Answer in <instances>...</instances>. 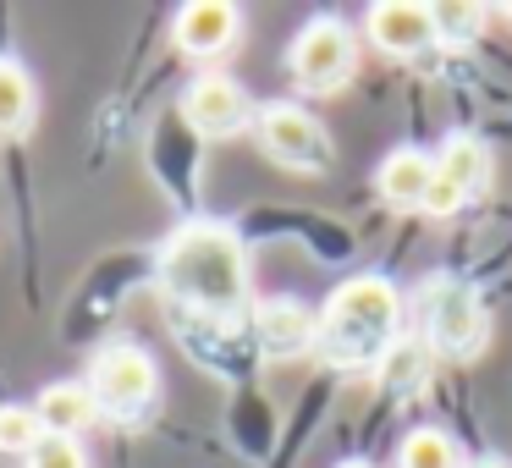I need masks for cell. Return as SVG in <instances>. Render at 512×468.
<instances>
[{
	"label": "cell",
	"instance_id": "cell-1",
	"mask_svg": "<svg viewBox=\"0 0 512 468\" xmlns=\"http://www.w3.org/2000/svg\"><path fill=\"white\" fill-rule=\"evenodd\" d=\"M160 287L171 303L210 320L248 309V248L226 221H182L160 248Z\"/></svg>",
	"mask_w": 512,
	"mask_h": 468
},
{
	"label": "cell",
	"instance_id": "cell-2",
	"mask_svg": "<svg viewBox=\"0 0 512 468\" xmlns=\"http://www.w3.org/2000/svg\"><path fill=\"white\" fill-rule=\"evenodd\" d=\"M397 325H402V292L386 276H353L320 309V358H331L336 369L380 364L386 347L397 342Z\"/></svg>",
	"mask_w": 512,
	"mask_h": 468
},
{
	"label": "cell",
	"instance_id": "cell-3",
	"mask_svg": "<svg viewBox=\"0 0 512 468\" xmlns=\"http://www.w3.org/2000/svg\"><path fill=\"white\" fill-rule=\"evenodd\" d=\"M89 391H94V408L111 413V419H138V413L155 402L160 391V369L144 347L133 342H116L94 358V375H89Z\"/></svg>",
	"mask_w": 512,
	"mask_h": 468
},
{
	"label": "cell",
	"instance_id": "cell-4",
	"mask_svg": "<svg viewBox=\"0 0 512 468\" xmlns=\"http://www.w3.org/2000/svg\"><path fill=\"white\" fill-rule=\"evenodd\" d=\"M353 61H358V45L336 17H314L287 50L292 78H298L309 94H336L347 78H353Z\"/></svg>",
	"mask_w": 512,
	"mask_h": 468
},
{
	"label": "cell",
	"instance_id": "cell-5",
	"mask_svg": "<svg viewBox=\"0 0 512 468\" xmlns=\"http://www.w3.org/2000/svg\"><path fill=\"white\" fill-rule=\"evenodd\" d=\"M254 133H259V149H265L270 160H281V166H292V171H325L331 166V138H325V127L314 122L303 105L270 100L265 111L254 116Z\"/></svg>",
	"mask_w": 512,
	"mask_h": 468
},
{
	"label": "cell",
	"instance_id": "cell-6",
	"mask_svg": "<svg viewBox=\"0 0 512 468\" xmlns=\"http://www.w3.org/2000/svg\"><path fill=\"white\" fill-rule=\"evenodd\" d=\"M430 347L446 358H474L485 347V303L463 281H435L430 298Z\"/></svg>",
	"mask_w": 512,
	"mask_h": 468
},
{
	"label": "cell",
	"instance_id": "cell-7",
	"mask_svg": "<svg viewBox=\"0 0 512 468\" xmlns=\"http://www.w3.org/2000/svg\"><path fill=\"white\" fill-rule=\"evenodd\" d=\"M182 122L199 138H232L254 122V105H248V94L237 89L232 78L210 72V78H193L188 89H182Z\"/></svg>",
	"mask_w": 512,
	"mask_h": 468
},
{
	"label": "cell",
	"instance_id": "cell-8",
	"mask_svg": "<svg viewBox=\"0 0 512 468\" xmlns=\"http://www.w3.org/2000/svg\"><path fill=\"white\" fill-rule=\"evenodd\" d=\"M254 342L270 364H287V358H309L320 353V314L303 309L298 298H270L254 314Z\"/></svg>",
	"mask_w": 512,
	"mask_h": 468
},
{
	"label": "cell",
	"instance_id": "cell-9",
	"mask_svg": "<svg viewBox=\"0 0 512 468\" xmlns=\"http://www.w3.org/2000/svg\"><path fill=\"white\" fill-rule=\"evenodd\" d=\"M237 34H243V17H237V6H226V0H188L177 12V23H171L177 50L193 61L226 56V50L237 45Z\"/></svg>",
	"mask_w": 512,
	"mask_h": 468
},
{
	"label": "cell",
	"instance_id": "cell-10",
	"mask_svg": "<svg viewBox=\"0 0 512 468\" xmlns=\"http://www.w3.org/2000/svg\"><path fill=\"white\" fill-rule=\"evenodd\" d=\"M369 39H375V50L391 56V61L424 56V50L435 45L430 6H413V0H380V6H369Z\"/></svg>",
	"mask_w": 512,
	"mask_h": 468
},
{
	"label": "cell",
	"instance_id": "cell-11",
	"mask_svg": "<svg viewBox=\"0 0 512 468\" xmlns=\"http://www.w3.org/2000/svg\"><path fill=\"white\" fill-rule=\"evenodd\" d=\"M430 182H435V155H424V149H391L375 171V193L391 210H419Z\"/></svg>",
	"mask_w": 512,
	"mask_h": 468
},
{
	"label": "cell",
	"instance_id": "cell-12",
	"mask_svg": "<svg viewBox=\"0 0 512 468\" xmlns=\"http://www.w3.org/2000/svg\"><path fill=\"white\" fill-rule=\"evenodd\" d=\"M34 413H39V424H45V435H72V441H78V430H89L100 408H94L89 386H78V380H56V386L39 391Z\"/></svg>",
	"mask_w": 512,
	"mask_h": 468
},
{
	"label": "cell",
	"instance_id": "cell-13",
	"mask_svg": "<svg viewBox=\"0 0 512 468\" xmlns=\"http://www.w3.org/2000/svg\"><path fill=\"white\" fill-rule=\"evenodd\" d=\"M435 177H446L463 199H474V193H485V182H490V149L479 144L474 133H452L441 149H435Z\"/></svg>",
	"mask_w": 512,
	"mask_h": 468
},
{
	"label": "cell",
	"instance_id": "cell-14",
	"mask_svg": "<svg viewBox=\"0 0 512 468\" xmlns=\"http://www.w3.org/2000/svg\"><path fill=\"white\" fill-rule=\"evenodd\" d=\"M375 369L391 397H413V391L430 386V342H391Z\"/></svg>",
	"mask_w": 512,
	"mask_h": 468
},
{
	"label": "cell",
	"instance_id": "cell-15",
	"mask_svg": "<svg viewBox=\"0 0 512 468\" xmlns=\"http://www.w3.org/2000/svg\"><path fill=\"white\" fill-rule=\"evenodd\" d=\"M28 122H34V78L17 61L0 56V138L23 133Z\"/></svg>",
	"mask_w": 512,
	"mask_h": 468
},
{
	"label": "cell",
	"instance_id": "cell-16",
	"mask_svg": "<svg viewBox=\"0 0 512 468\" xmlns=\"http://www.w3.org/2000/svg\"><path fill=\"white\" fill-rule=\"evenodd\" d=\"M479 23H485V6H474V0H435L430 6V34L435 45H474L479 39Z\"/></svg>",
	"mask_w": 512,
	"mask_h": 468
},
{
	"label": "cell",
	"instance_id": "cell-17",
	"mask_svg": "<svg viewBox=\"0 0 512 468\" xmlns=\"http://www.w3.org/2000/svg\"><path fill=\"white\" fill-rule=\"evenodd\" d=\"M397 468H463L452 435L441 430H408V441L397 446Z\"/></svg>",
	"mask_w": 512,
	"mask_h": 468
},
{
	"label": "cell",
	"instance_id": "cell-18",
	"mask_svg": "<svg viewBox=\"0 0 512 468\" xmlns=\"http://www.w3.org/2000/svg\"><path fill=\"white\" fill-rule=\"evenodd\" d=\"M45 441V424L28 402H0V452L6 457H28Z\"/></svg>",
	"mask_w": 512,
	"mask_h": 468
},
{
	"label": "cell",
	"instance_id": "cell-19",
	"mask_svg": "<svg viewBox=\"0 0 512 468\" xmlns=\"http://www.w3.org/2000/svg\"><path fill=\"white\" fill-rule=\"evenodd\" d=\"M28 468H89V457H83V446L72 435H45L28 452Z\"/></svg>",
	"mask_w": 512,
	"mask_h": 468
},
{
	"label": "cell",
	"instance_id": "cell-20",
	"mask_svg": "<svg viewBox=\"0 0 512 468\" xmlns=\"http://www.w3.org/2000/svg\"><path fill=\"white\" fill-rule=\"evenodd\" d=\"M463 204H468V199L452 188V182L435 177V182H430V193H424V204H419V215H435V221H441V215H457Z\"/></svg>",
	"mask_w": 512,
	"mask_h": 468
},
{
	"label": "cell",
	"instance_id": "cell-21",
	"mask_svg": "<svg viewBox=\"0 0 512 468\" xmlns=\"http://www.w3.org/2000/svg\"><path fill=\"white\" fill-rule=\"evenodd\" d=\"M474 468H512V463H507V457H479Z\"/></svg>",
	"mask_w": 512,
	"mask_h": 468
},
{
	"label": "cell",
	"instance_id": "cell-22",
	"mask_svg": "<svg viewBox=\"0 0 512 468\" xmlns=\"http://www.w3.org/2000/svg\"><path fill=\"white\" fill-rule=\"evenodd\" d=\"M342 468H369V463H342Z\"/></svg>",
	"mask_w": 512,
	"mask_h": 468
},
{
	"label": "cell",
	"instance_id": "cell-23",
	"mask_svg": "<svg viewBox=\"0 0 512 468\" xmlns=\"http://www.w3.org/2000/svg\"><path fill=\"white\" fill-rule=\"evenodd\" d=\"M507 17H512V6H507Z\"/></svg>",
	"mask_w": 512,
	"mask_h": 468
}]
</instances>
